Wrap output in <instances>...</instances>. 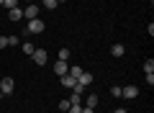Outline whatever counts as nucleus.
Wrapping results in <instances>:
<instances>
[{
	"mask_svg": "<svg viewBox=\"0 0 154 113\" xmlns=\"http://www.w3.org/2000/svg\"><path fill=\"white\" fill-rule=\"evenodd\" d=\"M44 31H46V26H44L41 18H31L28 26H26V33H44Z\"/></svg>",
	"mask_w": 154,
	"mask_h": 113,
	"instance_id": "nucleus-1",
	"label": "nucleus"
},
{
	"mask_svg": "<svg viewBox=\"0 0 154 113\" xmlns=\"http://www.w3.org/2000/svg\"><path fill=\"white\" fill-rule=\"evenodd\" d=\"M0 90H3V95H11V93L16 90V82H13V77H3V80H0Z\"/></svg>",
	"mask_w": 154,
	"mask_h": 113,
	"instance_id": "nucleus-2",
	"label": "nucleus"
},
{
	"mask_svg": "<svg viewBox=\"0 0 154 113\" xmlns=\"http://www.w3.org/2000/svg\"><path fill=\"white\" fill-rule=\"evenodd\" d=\"M23 16H26V21H31V18H38V5L28 3V5L23 8Z\"/></svg>",
	"mask_w": 154,
	"mask_h": 113,
	"instance_id": "nucleus-3",
	"label": "nucleus"
},
{
	"mask_svg": "<svg viewBox=\"0 0 154 113\" xmlns=\"http://www.w3.org/2000/svg\"><path fill=\"white\" fill-rule=\"evenodd\" d=\"M31 57H33V62H36L38 67H44V64H46V49H36Z\"/></svg>",
	"mask_w": 154,
	"mask_h": 113,
	"instance_id": "nucleus-4",
	"label": "nucleus"
},
{
	"mask_svg": "<svg viewBox=\"0 0 154 113\" xmlns=\"http://www.w3.org/2000/svg\"><path fill=\"white\" fill-rule=\"evenodd\" d=\"M139 95V87L136 85H126V87H121V98H136Z\"/></svg>",
	"mask_w": 154,
	"mask_h": 113,
	"instance_id": "nucleus-5",
	"label": "nucleus"
},
{
	"mask_svg": "<svg viewBox=\"0 0 154 113\" xmlns=\"http://www.w3.org/2000/svg\"><path fill=\"white\" fill-rule=\"evenodd\" d=\"M54 72H57V75H67V72H69V67H67V62H62V59H57L54 62Z\"/></svg>",
	"mask_w": 154,
	"mask_h": 113,
	"instance_id": "nucleus-6",
	"label": "nucleus"
},
{
	"mask_svg": "<svg viewBox=\"0 0 154 113\" xmlns=\"http://www.w3.org/2000/svg\"><path fill=\"white\" fill-rule=\"evenodd\" d=\"M59 82H62V85L67 87V90H72V87L77 85V80H75V77H72V75H62V77H59Z\"/></svg>",
	"mask_w": 154,
	"mask_h": 113,
	"instance_id": "nucleus-7",
	"label": "nucleus"
},
{
	"mask_svg": "<svg viewBox=\"0 0 154 113\" xmlns=\"http://www.w3.org/2000/svg\"><path fill=\"white\" fill-rule=\"evenodd\" d=\"M93 80H95V77L90 75V72H82V75L77 77V82H80V85H82V87H88V85H90V82H93Z\"/></svg>",
	"mask_w": 154,
	"mask_h": 113,
	"instance_id": "nucleus-8",
	"label": "nucleus"
},
{
	"mask_svg": "<svg viewBox=\"0 0 154 113\" xmlns=\"http://www.w3.org/2000/svg\"><path fill=\"white\" fill-rule=\"evenodd\" d=\"M8 18H11V21H21L23 18V8H11V11H8Z\"/></svg>",
	"mask_w": 154,
	"mask_h": 113,
	"instance_id": "nucleus-9",
	"label": "nucleus"
},
{
	"mask_svg": "<svg viewBox=\"0 0 154 113\" xmlns=\"http://www.w3.org/2000/svg\"><path fill=\"white\" fill-rule=\"evenodd\" d=\"M110 54H113V57H123V54H126V46H123V44H113V46H110Z\"/></svg>",
	"mask_w": 154,
	"mask_h": 113,
	"instance_id": "nucleus-10",
	"label": "nucleus"
},
{
	"mask_svg": "<svg viewBox=\"0 0 154 113\" xmlns=\"http://www.w3.org/2000/svg\"><path fill=\"white\" fill-rule=\"evenodd\" d=\"M82 72H85L82 67H77V64H75V67H69V72H67V75H72V77H75V80H77V77L82 75Z\"/></svg>",
	"mask_w": 154,
	"mask_h": 113,
	"instance_id": "nucleus-11",
	"label": "nucleus"
},
{
	"mask_svg": "<svg viewBox=\"0 0 154 113\" xmlns=\"http://www.w3.org/2000/svg\"><path fill=\"white\" fill-rule=\"evenodd\" d=\"M33 52H36V46H33L31 41H26V44H23V54H26V57H31Z\"/></svg>",
	"mask_w": 154,
	"mask_h": 113,
	"instance_id": "nucleus-12",
	"label": "nucleus"
},
{
	"mask_svg": "<svg viewBox=\"0 0 154 113\" xmlns=\"http://www.w3.org/2000/svg\"><path fill=\"white\" fill-rule=\"evenodd\" d=\"M144 72H146V75H152V72H154V59H152V57L144 62Z\"/></svg>",
	"mask_w": 154,
	"mask_h": 113,
	"instance_id": "nucleus-13",
	"label": "nucleus"
},
{
	"mask_svg": "<svg viewBox=\"0 0 154 113\" xmlns=\"http://www.w3.org/2000/svg\"><path fill=\"white\" fill-rule=\"evenodd\" d=\"M85 105H88V108H95V105H98V95H88V98H85Z\"/></svg>",
	"mask_w": 154,
	"mask_h": 113,
	"instance_id": "nucleus-14",
	"label": "nucleus"
},
{
	"mask_svg": "<svg viewBox=\"0 0 154 113\" xmlns=\"http://www.w3.org/2000/svg\"><path fill=\"white\" fill-rule=\"evenodd\" d=\"M41 5H44L46 11H54V8L59 5V3H57V0H41Z\"/></svg>",
	"mask_w": 154,
	"mask_h": 113,
	"instance_id": "nucleus-15",
	"label": "nucleus"
},
{
	"mask_svg": "<svg viewBox=\"0 0 154 113\" xmlns=\"http://www.w3.org/2000/svg\"><path fill=\"white\" fill-rule=\"evenodd\" d=\"M57 59L67 62V59H69V49H59V54H57Z\"/></svg>",
	"mask_w": 154,
	"mask_h": 113,
	"instance_id": "nucleus-16",
	"label": "nucleus"
},
{
	"mask_svg": "<svg viewBox=\"0 0 154 113\" xmlns=\"http://www.w3.org/2000/svg\"><path fill=\"white\" fill-rule=\"evenodd\" d=\"M3 8L11 11V8H18V0H3Z\"/></svg>",
	"mask_w": 154,
	"mask_h": 113,
	"instance_id": "nucleus-17",
	"label": "nucleus"
},
{
	"mask_svg": "<svg viewBox=\"0 0 154 113\" xmlns=\"http://www.w3.org/2000/svg\"><path fill=\"white\" fill-rule=\"evenodd\" d=\"M18 44H21L18 36H8V46H18Z\"/></svg>",
	"mask_w": 154,
	"mask_h": 113,
	"instance_id": "nucleus-18",
	"label": "nucleus"
},
{
	"mask_svg": "<svg viewBox=\"0 0 154 113\" xmlns=\"http://www.w3.org/2000/svg\"><path fill=\"white\" fill-rule=\"evenodd\" d=\"M69 105H72L69 100H59V111H64V113H67V111H69Z\"/></svg>",
	"mask_w": 154,
	"mask_h": 113,
	"instance_id": "nucleus-19",
	"label": "nucleus"
},
{
	"mask_svg": "<svg viewBox=\"0 0 154 113\" xmlns=\"http://www.w3.org/2000/svg\"><path fill=\"white\" fill-rule=\"evenodd\" d=\"M110 95H113V98H121V87L113 85V87H110Z\"/></svg>",
	"mask_w": 154,
	"mask_h": 113,
	"instance_id": "nucleus-20",
	"label": "nucleus"
},
{
	"mask_svg": "<svg viewBox=\"0 0 154 113\" xmlns=\"http://www.w3.org/2000/svg\"><path fill=\"white\" fill-rule=\"evenodd\" d=\"M67 113H82V105H75V103H72V105H69V111H67Z\"/></svg>",
	"mask_w": 154,
	"mask_h": 113,
	"instance_id": "nucleus-21",
	"label": "nucleus"
},
{
	"mask_svg": "<svg viewBox=\"0 0 154 113\" xmlns=\"http://www.w3.org/2000/svg\"><path fill=\"white\" fill-rule=\"evenodd\" d=\"M8 46V36H0V49H5Z\"/></svg>",
	"mask_w": 154,
	"mask_h": 113,
	"instance_id": "nucleus-22",
	"label": "nucleus"
},
{
	"mask_svg": "<svg viewBox=\"0 0 154 113\" xmlns=\"http://www.w3.org/2000/svg\"><path fill=\"white\" fill-rule=\"evenodd\" d=\"M82 113H95V108H88V105H82Z\"/></svg>",
	"mask_w": 154,
	"mask_h": 113,
	"instance_id": "nucleus-23",
	"label": "nucleus"
},
{
	"mask_svg": "<svg viewBox=\"0 0 154 113\" xmlns=\"http://www.w3.org/2000/svg\"><path fill=\"white\" fill-rule=\"evenodd\" d=\"M113 113H126V111H123V108H116V111Z\"/></svg>",
	"mask_w": 154,
	"mask_h": 113,
	"instance_id": "nucleus-24",
	"label": "nucleus"
},
{
	"mask_svg": "<svg viewBox=\"0 0 154 113\" xmlns=\"http://www.w3.org/2000/svg\"><path fill=\"white\" fill-rule=\"evenodd\" d=\"M23 3H26V5H28V3H31V0H23Z\"/></svg>",
	"mask_w": 154,
	"mask_h": 113,
	"instance_id": "nucleus-25",
	"label": "nucleus"
},
{
	"mask_svg": "<svg viewBox=\"0 0 154 113\" xmlns=\"http://www.w3.org/2000/svg\"><path fill=\"white\" fill-rule=\"evenodd\" d=\"M57 3H67V0H57Z\"/></svg>",
	"mask_w": 154,
	"mask_h": 113,
	"instance_id": "nucleus-26",
	"label": "nucleus"
},
{
	"mask_svg": "<svg viewBox=\"0 0 154 113\" xmlns=\"http://www.w3.org/2000/svg\"><path fill=\"white\" fill-rule=\"evenodd\" d=\"M0 8H3V0H0Z\"/></svg>",
	"mask_w": 154,
	"mask_h": 113,
	"instance_id": "nucleus-27",
	"label": "nucleus"
},
{
	"mask_svg": "<svg viewBox=\"0 0 154 113\" xmlns=\"http://www.w3.org/2000/svg\"><path fill=\"white\" fill-rule=\"evenodd\" d=\"M0 98H3V90H0Z\"/></svg>",
	"mask_w": 154,
	"mask_h": 113,
	"instance_id": "nucleus-28",
	"label": "nucleus"
},
{
	"mask_svg": "<svg viewBox=\"0 0 154 113\" xmlns=\"http://www.w3.org/2000/svg\"><path fill=\"white\" fill-rule=\"evenodd\" d=\"M0 11H3V8H0Z\"/></svg>",
	"mask_w": 154,
	"mask_h": 113,
	"instance_id": "nucleus-29",
	"label": "nucleus"
}]
</instances>
